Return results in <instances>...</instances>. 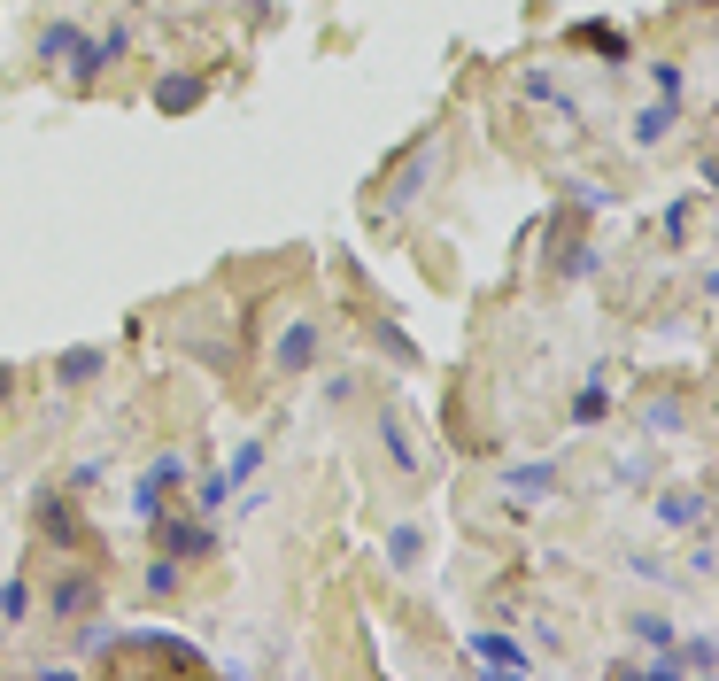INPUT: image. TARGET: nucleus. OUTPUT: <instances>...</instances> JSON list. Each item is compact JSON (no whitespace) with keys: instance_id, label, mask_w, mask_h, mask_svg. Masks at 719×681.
I'll use <instances>...</instances> for the list:
<instances>
[{"instance_id":"6","label":"nucleus","mask_w":719,"mask_h":681,"mask_svg":"<svg viewBox=\"0 0 719 681\" xmlns=\"http://www.w3.org/2000/svg\"><path fill=\"white\" fill-rule=\"evenodd\" d=\"M86 604H93V581H86V573H70V581L55 589V612H62V620H78Z\"/></svg>"},{"instance_id":"4","label":"nucleus","mask_w":719,"mask_h":681,"mask_svg":"<svg viewBox=\"0 0 719 681\" xmlns=\"http://www.w3.org/2000/svg\"><path fill=\"white\" fill-rule=\"evenodd\" d=\"M433 178V140L418 155H410V171H395V202H418V186Z\"/></svg>"},{"instance_id":"8","label":"nucleus","mask_w":719,"mask_h":681,"mask_svg":"<svg viewBox=\"0 0 719 681\" xmlns=\"http://www.w3.org/2000/svg\"><path fill=\"white\" fill-rule=\"evenodd\" d=\"M696 519H704V496H696V488L665 496V527H696Z\"/></svg>"},{"instance_id":"3","label":"nucleus","mask_w":719,"mask_h":681,"mask_svg":"<svg viewBox=\"0 0 719 681\" xmlns=\"http://www.w3.org/2000/svg\"><path fill=\"white\" fill-rule=\"evenodd\" d=\"M310 356H317V326H310V318H294L287 341H279V372H302Z\"/></svg>"},{"instance_id":"11","label":"nucleus","mask_w":719,"mask_h":681,"mask_svg":"<svg viewBox=\"0 0 719 681\" xmlns=\"http://www.w3.org/2000/svg\"><path fill=\"white\" fill-rule=\"evenodd\" d=\"M549 488H557V473H549V465H534V473L518 465V473H511V496H549Z\"/></svg>"},{"instance_id":"13","label":"nucleus","mask_w":719,"mask_h":681,"mask_svg":"<svg viewBox=\"0 0 719 681\" xmlns=\"http://www.w3.org/2000/svg\"><path fill=\"white\" fill-rule=\"evenodd\" d=\"M55 372H62V380H86V372H101V349H70Z\"/></svg>"},{"instance_id":"12","label":"nucleus","mask_w":719,"mask_h":681,"mask_svg":"<svg viewBox=\"0 0 719 681\" xmlns=\"http://www.w3.org/2000/svg\"><path fill=\"white\" fill-rule=\"evenodd\" d=\"M232 496V473H209L202 488H194V511H209V519H217V504H225Z\"/></svg>"},{"instance_id":"7","label":"nucleus","mask_w":719,"mask_h":681,"mask_svg":"<svg viewBox=\"0 0 719 681\" xmlns=\"http://www.w3.org/2000/svg\"><path fill=\"white\" fill-rule=\"evenodd\" d=\"M665 124H673V101L642 109V117H634V140H642V148H658V140H665Z\"/></svg>"},{"instance_id":"9","label":"nucleus","mask_w":719,"mask_h":681,"mask_svg":"<svg viewBox=\"0 0 719 681\" xmlns=\"http://www.w3.org/2000/svg\"><path fill=\"white\" fill-rule=\"evenodd\" d=\"M472 651L488 658V666H526V651H518V643H503V635H472Z\"/></svg>"},{"instance_id":"1","label":"nucleus","mask_w":719,"mask_h":681,"mask_svg":"<svg viewBox=\"0 0 719 681\" xmlns=\"http://www.w3.org/2000/svg\"><path fill=\"white\" fill-rule=\"evenodd\" d=\"M39 55H47V62H62L70 78H93V70H101V47H93V39H86L78 24H47V31H39Z\"/></svg>"},{"instance_id":"17","label":"nucleus","mask_w":719,"mask_h":681,"mask_svg":"<svg viewBox=\"0 0 719 681\" xmlns=\"http://www.w3.org/2000/svg\"><path fill=\"white\" fill-rule=\"evenodd\" d=\"M634 635H642L650 651H665V643H673V627H665V620H634Z\"/></svg>"},{"instance_id":"10","label":"nucleus","mask_w":719,"mask_h":681,"mask_svg":"<svg viewBox=\"0 0 719 681\" xmlns=\"http://www.w3.org/2000/svg\"><path fill=\"white\" fill-rule=\"evenodd\" d=\"M209 542H217L209 527H171V558H202Z\"/></svg>"},{"instance_id":"16","label":"nucleus","mask_w":719,"mask_h":681,"mask_svg":"<svg viewBox=\"0 0 719 681\" xmlns=\"http://www.w3.org/2000/svg\"><path fill=\"white\" fill-rule=\"evenodd\" d=\"M256 465H263V442H240V449H232V480H248Z\"/></svg>"},{"instance_id":"15","label":"nucleus","mask_w":719,"mask_h":681,"mask_svg":"<svg viewBox=\"0 0 719 681\" xmlns=\"http://www.w3.org/2000/svg\"><path fill=\"white\" fill-rule=\"evenodd\" d=\"M147 589L171 596V589H178V565H171V558H155V565H147Z\"/></svg>"},{"instance_id":"14","label":"nucleus","mask_w":719,"mask_h":681,"mask_svg":"<svg viewBox=\"0 0 719 681\" xmlns=\"http://www.w3.org/2000/svg\"><path fill=\"white\" fill-rule=\"evenodd\" d=\"M387 550H395V565H410L418 550H426V534H418V527H395V542H387Z\"/></svg>"},{"instance_id":"18","label":"nucleus","mask_w":719,"mask_h":681,"mask_svg":"<svg viewBox=\"0 0 719 681\" xmlns=\"http://www.w3.org/2000/svg\"><path fill=\"white\" fill-rule=\"evenodd\" d=\"M0 395H8V372H0Z\"/></svg>"},{"instance_id":"2","label":"nucleus","mask_w":719,"mask_h":681,"mask_svg":"<svg viewBox=\"0 0 719 681\" xmlns=\"http://www.w3.org/2000/svg\"><path fill=\"white\" fill-rule=\"evenodd\" d=\"M178 473H186V457H155L140 473V488H132V511H140V519H163V488H178Z\"/></svg>"},{"instance_id":"5","label":"nucleus","mask_w":719,"mask_h":681,"mask_svg":"<svg viewBox=\"0 0 719 681\" xmlns=\"http://www.w3.org/2000/svg\"><path fill=\"white\" fill-rule=\"evenodd\" d=\"M202 93H209V78H163V86H155V101H163V109H194Z\"/></svg>"}]
</instances>
